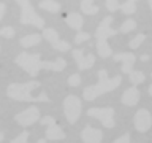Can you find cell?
Returning <instances> with one entry per match:
<instances>
[{
  "mask_svg": "<svg viewBox=\"0 0 152 143\" xmlns=\"http://www.w3.org/2000/svg\"><path fill=\"white\" fill-rule=\"evenodd\" d=\"M2 142H3V133L0 132V143H2Z\"/></svg>",
  "mask_w": 152,
  "mask_h": 143,
  "instance_id": "obj_36",
  "label": "cell"
},
{
  "mask_svg": "<svg viewBox=\"0 0 152 143\" xmlns=\"http://www.w3.org/2000/svg\"><path fill=\"white\" fill-rule=\"evenodd\" d=\"M81 10H83V13H86V14H97L100 8L97 7V5H95L94 2L83 0V2H81Z\"/></svg>",
  "mask_w": 152,
  "mask_h": 143,
  "instance_id": "obj_21",
  "label": "cell"
},
{
  "mask_svg": "<svg viewBox=\"0 0 152 143\" xmlns=\"http://www.w3.org/2000/svg\"><path fill=\"white\" fill-rule=\"evenodd\" d=\"M64 138H65V133H64L60 126H57V124H54V126H48L46 140H64Z\"/></svg>",
  "mask_w": 152,
  "mask_h": 143,
  "instance_id": "obj_16",
  "label": "cell"
},
{
  "mask_svg": "<svg viewBox=\"0 0 152 143\" xmlns=\"http://www.w3.org/2000/svg\"><path fill=\"white\" fill-rule=\"evenodd\" d=\"M97 52H98L100 57H103V59L113 56V49H111V46L108 45V41H97Z\"/></svg>",
  "mask_w": 152,
  "mask_h": 143,
  "instance_id": "obj_19",
  "label": "cell"
},
{
  "mask_svg": "<svg viewBox=\"0 0 152 143\" xmlns=\"http://www.w3.org/2000/svg\"><path fill=\"white\" fill-rule=\"evenodd\" d=\"M43 37L46 38L48 41L52 45V48L57 51H70V45L66 41H62L59 38V33H57L56 29H51V27H45L43 29Z\"/></svg>",
  "mask_w": 152,
  "mask_h": 143,
  "instance_id": "obj_8",
  "label": "cell"
},
{
  "mask_svg": "<svg viewBox=\"0 0 152 143\" xmlns=\"http://www.w3.org/2000/svg\"><path fill=\"white\" fill-rule=\"evenodd\" d=\"M121 8H122V11L125 13V14H132V13L136 11V2H133V0H128V2H125Z\"/></svg>",
  "mask_w": 152,
  "mask_h": 143,
  "instance_id": "obj_24",
  "label": "cell"
},
{
  "mask_svg": "<svg viewBox=\"0 0 152 143\" xmlns=\"http://www.w3.org/2000/svg\"><path fill=\"white\" fill-rule=\"evenodd\" d=\"M113 143H130V133H124L119 138H116Z\"/></svg>",
  "mask_w": 152,
  "mask_h": 143,
  "instance_id": "obj_30",
  "label": "cell"
},
{
  "mask_svg": "<svg viewBox=\"0 0 152 143\" xmlns=\"http://www.w3.org/2000/svg\"><path fill=\"white\" fill-rule=\"evenodd\" d=\"M111 22H113V18H111V16H106L102 22L98 24L97 32H95L97 41H108L109 37H114V35H116V30L111 27Z\"/></svg>",
  "mask_w": 152,
  "mask_h": 143,
  "instance_id": "obj_10",
  "label": "cell"
},
{
  "mask_svg": "<svg viewBox=\"0 0 152 143\" xmlns=\"http://www.w3.org/2000/svg\"><path fill=\"white\" fill-rule=\"evenodd\" d=\"M128 80H130V83L133 86H136V84H141V83H144V80H146V76L140 70H132L130 73H128Z\"/></svg>",
  "mask_w": 152,
  "mask_h": 143,
  "instance_id": "obj_20",
  "label": "cell"
},
{
  "mask_svg": "<svg viewBox=\"0 0 152 143\" xmlns=\"http://www.w3.org/2000/svg\"><path fill=\"white\" fill-rule=\"evenodd\" d=\"M37 143H46V138H41V140H38Z\"/></svg>",
  "mask_w": 152,
  "mask_h": 143,
  "instance_id": "obj_34",
  "label": "cell"
},
{
  "mask_svg": "<svg viewBox=\"0 0 152 143\" xmlns=\"http://www.w3.org/2000/svg\"><path fill=\"white\" fill-rule=\"evenodd\" d=\"M122 83V76L121 75H116L114 78H108V73L106 70H98V81L95 84H90L84 89V99L87 100H95L98 95H103L106 92H111L116 88H119V84Z\"/></svg>",
  "mask_w": 152,
  "mask_h": 143,
  "instance_id": "obj_2",
  "label": "cell"
},
{
  "mask_svg": "<svg viewBox=\"0 0 152 143\" xmlns=\"http://www.w3.org/2000/svg\"><path fill=\"white\" fill-rule=\"evenodd\" d=\"M65 22L68 24V26L73 29V30H76V32H79L81 29H83V24H84L83 16H81V14H78V13H68V14L65 16Z\"/></svg>",
  "mask_w": 152,
  "mask_h": 143,
  "instance_id": "obj_15",
  "label": "cell"
},
{
  "mask_svg": "<svg viewBox=\"0 0 152 143\" xmlns=\"http://www.w3.org/2000/svg\"><path fill=\"white\" fill-rule=\"evenodd\" d=\"M27 142H28V132L27 130L21 132L16 138H13V140H11V143H27Z\"/></svg>",
  "mask_w": 152,
  "mask_h": 143,
  "instance_id": "obj_26",
  "label": "cell"
},
{
  "mask_svg": "<svg viewBox=\"0 0 152 143\" xmlns=\"http://www.w3.org/2000/svg\"><path fill=\"white\" fill-rule=\"evenodd\" d=\"M68 84L73 86V88H75V86H79V84H81V76H79L78 73L70 75V76H68Z\"/></svg>",
  "mask_w": 152,
  "mask_h": 143,
  "instance_id": "obj_28",
  "label": "cell"
},
{
  "mask_svg": "<svg viewBox=\"0 0 152 143\" xmlns=\"http://www.w3.org/2000/svg\"><path fill=\"white\" fill-rule=\"evenodd\" d=\"M16 64L24 69L30 76H37L41 70H52V72H62L66 67V60L64 57H57L54 62L41 60L40 54H30V52H21L16 57Z\"/></svg>",
  "mask_w": 152,
  "mask_h": 143,
  "instance_id": "obj_1",
  "label": "cell"
},
{
  "mask_svg": "<svg viewBox=\"0 0 152 143\" xmlns=\"http://www.w3.org/2000/svg\"><path fill=\"white\" fill-rule=\"evenodd\" d=\"M73 59L76 60L79 70H87L95 64V56L94 54H84L83 49H75L73 51Z\"/></svg>",
  "mask_w": 152,
  "mask_h": 143,
  "instance_id": "obj_11",
  "label": "cell"
},
{
  "mask_svg": "<svg viewBox=\"0 0 152 143\" xmlns=\"http://www.w3.org/2000/svg\"><path fill=\"white\" fill-rule=\"evenodd\" d=\"M114 60H119L122 62V72L124 73H130L133 70V65H135L136 62V56L133 54V52H117V54H114Z\"/></svg>",
  "mask_w": 152,
  "mask_h": 143,
  "instance_id": "obj_12",
  "label": "cell"
},
{
  "mask_svg": "<svg viewBox=\"0 0 152 143\" xmlns=\"http://www.w3.org/2000/svg\"><path fill=\"white\" fill-rule=\"evenodd\" d=\"M81 108H83V105H81V100L76 95L68 94L64 99V114H65V119L70 124H75L79 119Z\"/></svg>",
  "mask_w": 152,
  "mask_h": 143,
  "instance_id": "obj_5",
  "label": "cell"
},
{
  "mask_svg": "<svg viewBox=\"0 0 152 143\" xmlns=\"http://www.w3.org/2000/svg\"><path fill=\"white\" fill-rule=\"evenodd\" d=\"M106 8L109 10V11H116V10H119L121 8V3L119 2H116V0H106Z\"/></svg>",
  "mask_w": 152,
  "mask_h": 143,
  "instance_id": "obj_29",
  "label": "cell"
},
{
  "mask_svg": "<svg viewBox=\"0 0 152 143\" xmlns=\"http://www.w3.org/2000/svg\"><path fill=\"white\" fill-rule=\"evenodd\" d=\"M81 138H83L84 143H102L103 140V133L102 130L95 129L92 126H86L81 132Z\"/></svg>",
  "mask_w": 152,
  "mask_h": 143,
  "instance_id": "obj_13",
  "label": "cell"
},
{
  "mask_svg": "<svg viewBox=\"0 0 152 143\" xmlns=\"http://www.w3.org/2000/svg\"><path fill=\"white\" fill-rule=\"evenodd\" d=\"M41 41V35H38V33H30V35H26L21 38V46L24 48H30V46H35L38 43Z\"/></svg>",
  "mask_w": 152,
  "mask_h": 143,
  "instance_id": "obj_17",
  "label": "cell"
},
{
  "mask_svg": "<svg viewBox=\"0 0 152 143\" xmlns=\"http://www.w3.org/2000/svg\"><path fill=\"white\" fill-rule=\"evenodd\" d=\"M87 114L90 118H97L100 122L103 124L104 127L111 129L114 127V108L111 107H98V108H89Z\"/></svg>",
  "mask_w": 152,
  "mask_h": 143,
  "instance_id": "obj_6",
  "label": "cell"
},
{
  "mask_svg": "<svg viewBox=\"0 0 152 143\" xmlns=\"http://www.w3.org/2000/svg\"><path fill=\"white\" fill-rule=\"evenodd\" d=\"M133 29H136V21L135 19H125V21L121 24L119 32L121 33H128V32H132Z\"/></svg>",
  "mask_w": 152,
  "mask_h": 143,
  "instance_id": "obj_22",
  "label": "cell"
},
{
  "mask_svg": "<svg viewBox=\"0 0 152 143\" xmlns=\"http://www.w3.org/2000/svg\"><path fill=\"white\" fill-rule=\"evenodd\" d=\"M87 40H90V35L87 32H78V33H76V37H75V43H76V45H81V43H84Z\"/></svg>",
  "mask_w": 152,
  "mask_h": 143,
  "instance_id": "obj_25",
  "label": "cell"
},
{
  "mask_svg": "<svg viewBox=\"0 0 152 143\" xmlns=\"http://www.w3.org/2000/svg\"><path fill=\"white\" fill-rule=\"evenodd\" d=\"M133 122H135V129L138 132H147L152 126V116L146 108H140L135 113Z\"/></svg>",
  "mask_w": 152,
  "mask_h": 143,
  "instance_id": "obj_9",
  "label": "cell"
},
{
  "mask_svg": "<svg viewBox=\"0 0 152 143\" xmlns=\"http://www.w3.org/2000/svg\"><path fill=\"white\" fill-rule=\"evenodd\" d=\"M147 91H149V95H152V84L149 86V89H147Z\"/></svg>",
  "mask_w": 152,
  "mask_h": 143,
  "instance_id": "obj_35",
  "label": "cell"
},
{
  "mask_svg": "<svg viewBox=\"0 0 152 143\" xmlns=\"http://www.w3.org/2000/svg\"><path fill=\"white\" fill-rule=\"evenodd\" d=\"M41 124H45V126H54L56 124V119L52 118V116H45V118H41Z\"/></svg>",
  "mask_w": 152,
  "mask_h": 143,
  "instance_id": "obj_31",
  "label": "cell"
},
{
  "mask_svg": "<svg viewBox=\"0 0 152 143\" xmlns=\"http://www.w3.org/2000/svg\"><path fill=\"white\" fill-rule=\"evenodd\" d=\"M38 119H40V110L37 107H30V108H26L24 111L18 113L14 116V121L18 124H21L22 127H27V126H32L35 124Z\"/></svg>",
  "mask_w": 152,
  "mask_h": 143,
  "instance_id": "obj_7",
  "label": "cell"
},
{
  "mask_svg": "<svg viewBox=\"0 0 152 143\" xmlns=\"http://www.w3.org/2000/svg\"><path fill=\"white\" fill-rule=\"evenodd\" d=\"M5 10H7V5L0 2V21L3 19V14H5Z\"/></svg>",
  "mask_w": 152,
  "mask_h": 143,
  "instance_id": "obj_32",
  "label": "cell"
},
{
  "mask_svg": "<svg viewBox=\"0 0 152 143\" xmlns=\"http://www.w3.org/2000/svg\"><path fill=\"white\" fill-rule=\"evenodd\" d=\"M144 40H146V35H144V33H138V35H136L135 38H132V40H130V43H128V46H130L132 49H136V48L140 46V45H141V43L144 41Z\"/></svg>",
  "mask_w": 152,
  "mask_h": 143,
  "instance_id": "obj_23",
  "label": "cell"
},
{
  "mask_svg": "<svg viewBox=\"0 0 152 143\" xmlns=\"http://www.w3.org/2000/svg\"><path fill=\"white\" fill-rule=\"evenodd\" d=\"M140 100V91L136 89V86H132L127 91H124L122 94V103L127 107H135Z\"/></svg>",
  "mask_w": 152,
  "mask_h": 143,
  "instance_id": "obj_14",
  "label": "cell"
},
{
  "mask_svg": "<svg viewBox=\"0 0 152 143\" xmlns=\"http://www.w3.org/2000/svg\"><path fill=\"white\" fill-rule=\"evenodd\" d=\"M141 60H142V62L149 60V56H147V54H142V56H141Z\"/></svg>",
  "mask_w": 152,
  "mask_h": 143,
  "instance_id": "obj_33",
  "label": "cell"
},
{
  "mask_svg": "<svg viewBox=\"0 0 152 143\" xmlns=\"http://www.w3.org/2000/svg\"><path fill=\"white\" fill-rule=\"evenodd\" d=\"M40 83L37 81H28V83H11L7 88V95L13 100L19 102H49V97L46 92H41L38 97L32 95V91L37 89Z\"/></svg>",
  "mask_w": 152,
  "mask_h": 143,
  "instance_id": "obj_3",
  "label": "cell"
},
{
  "mask_svg": "<svg viewBox=\"0 0 152 143\" xmlns=\"http://www.w3.org/2000/svg\"><path fill=\"white\" fill-rule=\"evenodd\" d=\"M149 7H151V10H152V2H149Z\"/></svg>",
  "mask_w": 152,
  "mask_h": 143,
  "instance_id": "obj_37",
  "label": "cell"
},
{
  "mask_svg": "<svg viewBox=\"0 0 152 143\" xmlns=\"http://www.w3.org/2000/svg\"><path fill=\"white\" fill-rule=\"evenodd\" d=\"M18 5H21V24H28V26H35L38 29H45V19L37 14L30 2L18 0Z\"/></svg>",
  "mask_w": 152,
  "mask_h": 143,
  "instance_id": "obj_4",
  "label": "cell"
},
{
  "mask_svg": "<svg viewBox=\"0 0 152 143\" xmlns=\"http://www.w3.org/2000/svg\"><path fill=\"white\" fill-rule=\"evenodd\" d=\"M151 76H152V73H151Z\"/></svg>",
  "mask_w": 152,
  "mask_h": 143,
  "instance_id": "obj_38",
  "label": "cell"
},
{
  "mask_svg": "<svg viewBox=\"0 0 152 143\" xmlns=\"http://www.w3.org/2000/svg\"><path fill=\"white\" fill-rule=\"evenodd\" d=\"M0 37L13 38L14 37V29L13 27H3V29H0Z\"/></svg>",
  "mask_w": 152,
  "mask_h": 143,
  "instance_id": "obj_27",
  "label": "cell"
},
{
  "mask_svg": "<svg viewBox=\"0 0 152 143\" xmlns=\"http://www.w3.org/2000/svg\"><path fill=\"white\" fill-rule=\"evenodd\" d=\"M38 7H40L41 10L49 11V13L60 11V3L59 2H54V0H41V2H38Z\"/></svg>",
  "mask_w": 152,
  "mask_h": 143,
  "instance_id": "obj_18",
  "label": "cell"
}]
</instances>
